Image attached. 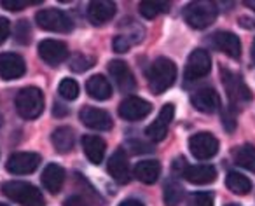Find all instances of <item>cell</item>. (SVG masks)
Listing matches in <instances>:
<instances>
[{"label":"cell","mask_w":255,"mask_h":206,"mask_svg":"<svg viewBox=\"0 0 255 206\" xmlns=\"http://www.w3.org/2000/svg\"><path fill=\"white\" fill-rule=\"evenodd\" d=\"M149 88L154 95H163L177 79V65L168 58H157L149 70Z\"/></svg>","instance_id":"cell-1"},{"label":"cell","mask_w":255,"mask_h":206,"mask_svg":"<svg viewBox=\"0 0 255 206\" xmlns=\"http://www.w3.org/2000/svg\"><path fill=\"white\" fill-rule=\"evenodd\" d=\"M4 194L9 199L19 203L21 206H44V196L35 185L28 184V182H5L4 187H2Z\"/></svg>","instance_id":"cell-2"},{"label":"cell","mask_w":255,"mask_h":206,"mask_svg":"<svg viewBox=\"0 0 255 206\" xmlns=\"http://www.w3.org/2000/svg\"><path fill=\"white\" fill-rule=\"evenodd\" d=\"M16 110L23 119H37L44 112V95L39 88H23L16 96Z\"/></svg>","instance_id":"cell-3"},{"label":"cell","mask_w":255,"mask_h":206,"mask_svg":"<svg viewBox=\"0 0 255 206\" xmlns=\"http://www.w3.org/2000/svg\"><path fill=\"white\" fill-rule=\"evenodd\" d=\"M184 18L191 28L203 30L217 19V5L213 2H192L185 7Z\"/></svg>","instance_id":"cell-4"},{"label":"cell","mask_w":255,"mask_h":206,"mask_svg":"<svg viewBox=\"0 0 255 206\" xmlns=\"http://www.w3.org/2000/svg\"><path fill=\"white\" fill-rule=\"evenodd\" d=\"M37 25L42 30L47 32H56V33H68L74 28V21L70 16H67L60 9H44L35 14Z\"/></svg>","instance_id":"cell-5"},{"label":"cell","mask_w":255,"mask_h":206,"mask_svg":"<svg viewBox=\"0 0 255 206\" xmlns=\"http://www.w3.org/2000/svg\"><path fill=\"white\" fill-rule=\"evenodd\" d=\"M222 77H224L222 82H224V86H226L227 96H229V100H231L233 105L241 107V105H245V103L250 102L252 93H250V89L247 88V84H245L243 79H241L240 75H236V74H233V72L222 68Z\"/></svg>","instance_id":"cell-6"},{"label":"cell","mask_w":255,"mask_h":206,"mask_svg":"<svg viewBox=\"0 0 255 206\" xmlns=\"http://www.w3.org/2000/svg\"><path fill=\"white\" fill-rule=\"evenodd\" d=\"M189 150L199 161H206L219 152V140L212 133H196L189 138Z\"/></svg>","instance_id":"cell-7"},{"label":"cell","mask_w":255,"mask_h":206,"mask_svg":"<svg viewBox=\"0 0 255 206\" xmlns=\"http://www.w3.org/2000/svg\"><path fill=\"white\" fill-rule=\"evenodd\" d=\"M210 68H212V58H210V54L203 49H196L187 58L185 79L187 81H198V79L208 75Z\"/></svg>","instance_id":"cell-8"},{"label":"cell","mask_w":255,"mask_h":206,"mask_svg":"<svg viewBox=\"0 0 255 206\" xmlns=\"http://www.w3.org/2000/svg\"><path fill=\"white\" fill-rule=\"evenodd\" d=\"M40 164V156L35 152H18L12 154L5 163L9 173L12 175H28L39 168Z\"/></svg>","instance_id":"cell-9"},{"label":"cell","mask_w":255,"mask_h":206,"mask_svg":"<svg viewBox=\"0 0 255 206\" xmlns=\"http://www.w3.org/2000/svg\"><path fill=\"white\" fill-rule=\"evenodd\" d=\"M79 119L84 126L96 129V131H109L114 126V121L109 112L96 107H84L79 114Z\"/></svg>","instance_id":"cell-10"},{"label":"cell","mask_w":255,"mask_h":206,"mask_svg":"<svg viewBox=\"0 0 255 206\" xmlns=\"http://www.w3.org/2000/svg\"><path fill=\"white\" fill-rule=\"evenodd\" d=\"M152 110V105L138 96H129L119 105V115L126 121H140Z\"/></svg>","instance_id":"cell-11"},{"label":"cell","mask_w":255,"mask_h":206,"mask_svg":"<svg viewBox=\"0 0 255 206\" xmlns=\"http://www.w3.org/2000/svg\"><path fill=\"white\" fill-rule=\"evenodd\" d=\"M68 47L65 42L61 40H53V39H46L39 44V56L46 61L51 67H56V65L63 63L68 58Z\"/></svg>","instance_id":"cell-12"},{"label":"cell","mask_w":255,"mask_h":206,"mask_svg":"<svg viewBox=\"0 0 255 206\" xmlns=\"http://www.w3.org/2000/svg\"><path fill=\"white\" fill-rule=\"evenodd\" d=\"M175 115V105L173 103H166L163 108H161L157 119L145 129V135L149 136L154 142H161L164 140V136L168 135V128H170L171 121H173Z\"/></svg>","instance_id":"cell-13"},{"label":"cell","mask_w":255,"mask_h":206,"mask_svg":"<svg viewBox=\"0 0 255 206\" xmlns=\"http://www.w3.org/2000/svg\"><path fill=\"white\" fill-rule=\"evenodd\" d=\"M26 72V65L19 54L4 53L0 54V77L4 81H14L23 77Z\"/></svg>","instance_id":"cell-14"},{"label":"cell","mask_w":255,"mask_h":206,"mask_svg":"<svg viewBox=\"0 0 255 206\" xmlns=\"http://www.w3.org/2000/svg\"><path fill=\"white\" fill-rule=\"evenodd\" d=\"M109 72L112 75L114 82L117 84V88L121 89L123 93H131L135 91L136 82L135 77H133L131 70L128 68V65L121 60H114L109 63Z\"/></svg>","instance_id":"cell-15"},{"label":"cell","mask_w":255,"mask_h":206,"mask_svg":"<svg viewBox=\"0 0 255 206\" xmlns=\"http://www.w3.org/2000/svg\"><path fill=\"white\" fill-rule=\"evenodd\" d=\"M191 103L196 110L203 112V114H213L219 110L220 107V96L215 89H199L191 96Z\"/></svg>","instance_id":"cell-16"},{"label":"cell","mask_w":255,"mask_h":206,"mask_svg":"<svg viewBox=\"0 0 255 206\" xmlns=\"http://www.w3.org/2000/svg\"><path fill=\"white\" fill-rule=\"evenodd\" d=\"M109 173L117 184H128L129 182V164H128L126 152L117 149L109 159Z\"/></svg>","instance_id":"cell-17"},{"label":"cell","mask_w":255,"mask_h":206,"mask_svg":"<svg viewBox=\"0 0 255 206\" xmlns=\"http://www.w3.org/2000/svg\"><path fill=\"white\" fill-rule=\"evenodd\" d=\"M213 46L219 51H222L224 54H227L233 60H238L241 56V42L234 33L231 32H217L212 37Z\"/></svg>","instance_id":"cell-18"},{"label":"cell","mask_w":255,"mask_h":206,"mask_svg":"<svg viewBox=\"0 0 255 206\" xmlns=\"http://www.w3.org/2000/svg\"><path fill=\"white\" fill-rule=\"evenodd\" d=\"M184 178L189 184L194 185H206L217 180V170L212 164H196V166H187L184 171Z\"/></svg>","instance_id":"cell-19"},{"label":"cell","mask_w":255,"mask_h":206,"mask_svg":"<svg viewBox=\"0 0 255 206\" xmlns=\"http://www.w3.org/2000/svg\"><path fill=\"white\" fill-rule=\"evenodd\" d=\"M116 14V4L109 0H95L88 7V18L93 25H103Z\"/></svg>","instance_id":"cell-20"},{"label":"cell","mask_w":255,"mask_h":206,"mask_svg":"<svg viewBox=\"0 0 255 206\" xmlns=\"http://www.w3.org/2000/svg\"><path fill=\"white\" fill-rule=\"evenodd\" d=\"M65 182V170L58 164L51 163L44 168L42 171V185L46 187V191L53 192V194H58L63 187Z\"/></svg>","instance_id":"cell-21"},{"label":"cell","mask_w":255,"mask_h":206,"mask_svg":"<svg viewBox=\"0 0 255 206\" xmlns=\"http://www.w3.org/2000/svg\"><path fill=\"white\" fill-rule=\"evenodd\" d=\"M82 149H84V154L93 164H100L103 161V157H105L107 145L100 136L86 135L82 138Z\"/></svg>","instance_id":"cell-22"},{"label":"cell","mask_w":255,"mask_h":206,"mask_svg":"<svg viewBox=\"0 0 255 206\" xmlns=\"http://www.w3.org/2000/svg\"><path fill=\"white\" fill-rule=\"evenodd\" d=\"M86 91L91 98L103 102V100H109L112 96V86L103 75H93L86 82Z\"/></svg>","instance_id":"cell-23"},{"label":"cell","mask_w":255,"mask_h":206,"mask_svg":"<svg viewBox=\"0 0 255 206\" xmlns=\"http://www.w3.org/2000/svg\"><path fill=\"white\" fill-rule=\"evenodd\" d=\"M159 175H161L159 161H140V163L135 166V177L147 185L157 182Z\"/></svg>","instance_id":"cell-24"},{"label":"cell","mask_w":255,"mask_h":206,"mask_svg":"<svg viewBox=\"0 0 255 206\" xmlns=\"http://www.w3.org/2000/svg\"><path fill=\"white\" fill-rule=\"evenodd\" d=\"M51 142H53L56 152H60V154L70 152V150L74 149V142H75L74 131H72L70 128H67V126H61V128H58L53 131Z\"/></svg>","instance_id":"cell-25"},{"label":"cell","mask_w":255,"mask_h":206,"mask_svg":"<svg viewBox=\"0 0 255 206\" xmlns=\"http://www.w3.org/2000/svg\"><path fill=\"white\" fill-rule=\"evenodd\" d=\"M226 185L233 194L238 196H247L252 191V182L248 177L238 173V171H231L226 177Z\"/></svg>","instance_id":"cell-26"},{"label":"cell","mask_w":255,"mask_h":206,"mask_svg":"<svg viewBox=\"0 0 255 206\" xmlns=\"http://www.w3.org/2000/svg\"><path fill=\"white\" fill-rule=\"evenodd\" d=\"M234 161H236L238 166L255 173V147L254 145L240 147L236 150V154H234Z\"/></svg>","instance_id":"cell-27"},{"label":"cell","mask_w":255,"mask_h":206,"mask_svg":"<svg viewBox=\"0 0 255 206\" xmlns=\"http://www.w3.org/2000/svg\"><path fill=\"white\" fill-rule=\"evenodd\" d=\"M140 14L147 19H154L159 12L170 11L168 2H140Z\"/></svg>","instance_id":"cell-28"},{"label":"cell","mask_w":255,"mask_h":206,"mask_svg":"<svg viewBox=\"0 0 255 206\" xmlns=\"http://www.w3.org/2000/svg\"><path fill=\"white\" fill-rule=\"evenodd\" d=\"M184 198V191L177 182H168L164 185V205L166 206H178Z\"/></svg>","instance_id":"cell-29"},{"label":"cell","mask_w":255,"mask_h":206,"mask_svg":"<svg viewBox=\"0 0 255 206\" xmlns=\"http://www.w3.org/2000/svg\"><path fill=\"white\" fill-rule=\"evenodd\" d=\"M142 40V32L140 33H126V35H117L114 39V49L117 53H126L129 51V47L135 46L136 42Z\"/></svg>","instance_id":"cell-30"},{"label":"cell","mask_w":255,"mask_h":206,"mask_svg":"<svg viewBox=\"0 0 255 206\" xmlns=\"http://www.w3.org/2000/svg\"><path fill=\"white\" fill-rule=\"evenodd\" d=\"M58 93H60L61 98L65 100H75L79 96V84L74 81V79H63L60 82V88H58Z\"/></svg>","instance_id":"cell-31"},{"label":"cell","mask_w":255,"mask_h":206,"mask_svg":"<svg viewBox=\"0 0 255 206\" xmlns=\"http://www.w3.org/2000/svg\"><path fill=\"white\" fill-rule=\"evenodd\" d=\"M95 65V60L89 56H84V54H77L70 60V68L74 72H86Z\"/></svg>","instance_id":"cell-32"},{"label":"cell","mask_w":255,"mask_h":206,"mask_svg":"<svg viewBox=\"0 0 255 206\" xmlns=\"http://www.w3.org/2000/svg\"><path fill=\"white\" fill-rule=\"evenodd\" d=\"M192 206H213L215 203V196L212 192H194L189 198Z\"/></svg>","instance_id":"cell-33"},{"label":"cell","mask_w":255,"mask_h":206,"mask_svg":"<svg viewBox=\"0 0 255 206\" xmlns=\"http://www.w3.org/2000/svg\"><path fill=\"white\" fill-rule=\"evenodd\" d=\"M14 33H16V40H18L19 44H28L30 42V35H32V30H30L28 21H25V19L18 21Z\"/></svg>","instance_id":"cell-34"},{"label":"cell","mask_w":255,"mask_h":206,"mask_svg":"<svg viewBox=\"0 0 255 206\" xmlns=\"http://www.w3.org/2000/svg\"><path fill=\"white\" fill-rule=\"evenodd\" d=\"M28 4H30L28 0H2V5H4V9H7V11H21V9H25Z\"/></svg>","instance_id":"cell-35"},{"label":"cell","mask_w":255,"mask_h":206,"mask_svg":"<svg viewBox=\"0 0 255 206\" xmlns=\"http://www.w3.org/2000/svg\"><path fill=\"white\" fill-rule=\"evenodd\" d=\"M9 33H11V23H9V19L0 18V46L7 40Z\"/></svg>","instance_id":"cell-36"},{"label":"cell","mask_w":255,"mask_h":206,"mask_svg":"<svg viewBox=\"0 0 255 206\" xmlns=\"http://www.w3.org/2000/svg\"><path fill=\"white\" fill-rule=\"evenodd\" d=\"M65 206H88V203H86L81 196H70V198L65 201Z\"/></svg>","instance_id":"cell-37"},{"label":"cell","mask_w":255,"mask_h":206,"mask_svg":"<svg viewBox=\"0 0 255 206\" xmlns=\"http://www.w3.org/2000/svg\"><path fill=\"white\" fill-rule=\"evenodd\" d=\"M53 114L56 115V117H65V115L68 114V108L65 107V105H61V103H54Z\"/></svg>","instance_id":"cell-38"},{"label":"cell","mask_w":255,"mask_h":206,"mask_svg":"<svg viewBox=\"0 0 255 206\" xmlns=\"http://www.w3.org/2000/svg\"><path fill=\"white\" fill-rule=\"evenodd\" d=\"M119 206H143V203L136 201V199H126V201H123Z\"/></svg>","instance_id":"cell-39"},{"label":"cell","mask_w":255,"mask_h":206,"mask_svg":"<svg viewBox=\"0 0 255 206\" xmlns=\"http://www.w3.org/2000/svg\"><path fill=\"white\" fill-rule=\"evenodd\" d=\"M252 61H254V63H255V40H254V44H252Z\"/></svg>","instance_id":"cell-40"},{"label":"cell","mask_w":255,"mask_h":206,"mask_svg":"<svg viewBox=\"0 0 255 206\" xmlns=\"http://www.w3.org/2000/svg\"><path fill=\"white\" fill-rule=\"evenodd\" d=\"M245 4H247L248 7H254V11H255V0H254V2H245Z\"/></svg>","instance_id":"cell-41"},{"label":"cell","mask_w":255,"mask_h":206,"mask_svg":"<svg viewBox=\"0 0 255 206\" xmlns=\"http://www.w3.org/2000/svg\"><path fill=\"white\" fill-rule=\"evenodd\" d=\"M0 206H7V205H2V203H0Z\"/></svg>","instance_id":"cell-42"},{"label":"cell","mask_w":255,"mask_h":206,"mask_svg":"<svg viewBox=\"0 0 255 206\" xmlns=\"http://www.w3.org/2000/svg\"><path fill=\"white\" fill-rule=\"evenodd\" d=\"M229 206H236V205H229Z\"/></svg>","instance_id":"cell-43"}]
</instances>
